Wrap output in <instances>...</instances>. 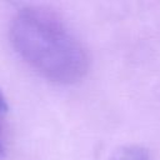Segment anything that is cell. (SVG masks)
I'll list each match as a JSON object with an SVG mask.
<instances>
[{
	"label": "cell",
	"instance_id": "cell-2",
	"mask_svg": "<svg viewBox=\"0 0 160 160\" xmlns=\"http://www.w3.org/2000/svg\"><path fill=\"white\" fill-rule=\"evenodd\" d=\"M109 160H151V156L144 146L128 144L114 150Z\"/></svg>",
	"mask_w": 160,
	"mask_h": 160
},
{
	"label": "cell",
	"instance_id": "cell-1",
	"mask_svg": "<svg viewBox=\"0 0 160 160\" xmlns=\"http://www.w3.org/2000/svg\"><path fill=\"white\" fill-rule=\"evenodd\" d=\"M10 41L19 56L50 81L74 84L89 69V55L79 39L48 10L26 6L10 24Z\"/></svg>",
	"mask_w": 160,
	"mask_h": 160
},
{
	"label": "cell",
	"instance_id": "cell-3",
	"mask_svg": "<svg viewBox=\"0 0 160 160\" xmlns=\"http://www.w3.org/2000/svg\"><path fill=\"white\" fill-rule=\"evenodd\" d=\"M9 111L6 98L0 90V160L6 156V140H5V120Z\"/></svg>",
	"mask_w": 160,
	"mask_h": 160
}]
</instances>
